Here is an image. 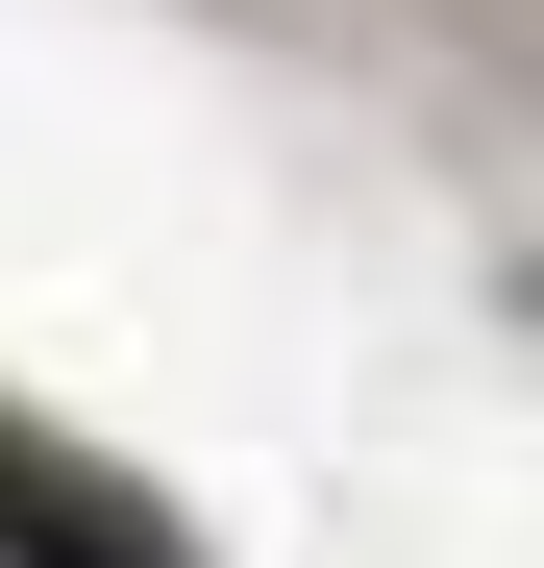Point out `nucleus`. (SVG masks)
Instances as JSON below:
<instances>
[{"label":"nucleus","mask_w":544,"mask_h":568,"mask_svg":"<svg viewBox=\"0 0 544 568\" xmlns=\"http://www.w3.org/2000/svg\"><path fill=\"white\" fill-rule=\"evenodd\" d=\"M0 568H199V544H173L124 469H74V445H26V420H0Z\"/></svg>","instance_id":"nucleus-1"}]
</instances>
